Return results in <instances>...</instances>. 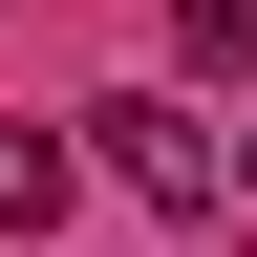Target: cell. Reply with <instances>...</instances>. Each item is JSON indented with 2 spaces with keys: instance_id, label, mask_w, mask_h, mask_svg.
<instances>
[{
  "instance_id": "cell-1",
  "label": "cell",
  "mask_w": 257,
  "mask_h": 257,
  "mask_svg": "<svg viewBox=\"0 0 257 257\" xmlns=\"http://www.w3.org/2000/svg\"><path fill=\"white\" fill-rule=\"evenodd\" d=\"M86 172H128L150 193V214H236V150H214V86H107V107H86Z\"/></svg>"
},
{
  "instance_id": "cell-2",
  "label": "cell",
  "mask_w": 257,
  "mask_h": 257,
  "mask_svg": "<svg viewBox=\"0 0 257 257\" xmlns=\"http://www.w3.org/2000/svg\"><path fill=\"white\" fill-rule=\"evenodd\" d=\"M172 86H257V0H172Z\"/></svg>"
},
{
  "instance_id": "cell-3",
  "label": "cell",
  "mask_w": 257,
  "mask_h": 257,
  "mask_svg": "<svg viewBox=\"0 0 257 257\" xmlns=\"http://www.w3.org/2000/svg\"><path fill=\"white\" fill-rule=\"evenodd\" d=\"M64 172H86L64 128H0V236H43V214H64Z\"/></svg>"
},
{
  "instance_id": "cell-4",
  "label": "cell",
  "mask_w": 257,
  "mask_h": 257,
  "mask_svg": "<svg viewBox=\"0 0 257 257\" xmlns=\"http://www.w3.org/2000/svg\"><path fill=\"white\" fill-rule=\"evenodd\" d=\"M236 172H257V128H236Z\"/></svg>"
}]
</instances>
